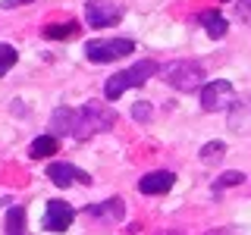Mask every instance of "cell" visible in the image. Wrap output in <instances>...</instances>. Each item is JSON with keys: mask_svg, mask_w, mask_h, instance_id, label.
Here are the masks:
<instances>
[{"mask_svg": "<svg viewBox=\"0 0 251 235\" xmlns=\"http://www.w3.org/2000/svg\"><path fill=\"white\" fill-rule=\"evenodd\" d=\"M160 69H163V66H160L157 60H151V57L132 63L129 69H120V72H113V75L107 78V85H104V97H107V100H116V97H123V94L129 91V88H141V85H145L151 75H157Z\"/></svg>", "mask_w": 251, "mask_h": 235, "instance_id": "1", "label": "cell"}, {"mask_svg": "<svg viewBox=\"0 0 251 235\" xmlns=\"http://www.w3.org/2000/svg\"><path fill=\"white\" fill-rule=\"evenodd\" d=\"M116 125V110L100 104V100H88V104L78 107V119H75V132L73 138L75 141H88L100 132H110Z\"/></svg>", "mask_w": 251, "mask_h": 235, "instance_id": "2", "label": "cell"}, {"mask_svg": "<svg viewBox=\"0 0 251 235\" xmlns=\"http://www.w3.org/2000/svg\"><path fill=\"white\" fill-rule=\"evenodd\" d=\"M160 78L170 85V88L182 91V94H192V91H201L207 85V69H204L201 60H176L170 66L160 69Z\"/></svg>", "mask_w": 251, "mask_h": 235, "instance_id": "3", "label": "cell"}, {"mask_svg": "<svg viewBox=\"0 0 251 235\" xmlns=\"http://www.w3.org/2000/svg\"><path fill=\"white\" fill-rule=\"evenodd\" d=\"M135 50V41L129 38H94L85 44V57L91 63H116Z\"/></svg>", "mask_w": 251, "mask_h": 235, "instance_id": "4", "label": "cell"}, {"mask_svg": "<svg viewBox=\"0 0 251 235\" xmlns=\"http://www.w3.org/2000/svg\"><path fill=\"white\" fill-rule=\"evenodd\" d=\"M198 100H201L204 113H220V110H226L232 104V85L226 82V78H214V82H207L201 88Z\"/></svg>", "mask_w": 251, "mask_h": 235, "instance_id": "5", "label": "cell"}, {"mask_svg": "<svg viewBox=\"0 0 251 235\" xmlns=\"http://www.w3.org/2000/svg\"><path fill=\"white\" fill-rule=\"evenodd\" d=\"M85 19L91 28H113L123 19V10L113 0H88L85 3Z\"/></svg>", "mask_w": 251, "mask_h": 235, "instance_id": "6", "label": "cell"}, {"mask_svg": "<svg viewBox=\"0 0 251 235\" xmlns=\"http://www.w3.org/2000/svg\"><path fill=\"white\" fill-rule=\"evenodd\" d=\"M173 185H176V172H173V169H151L148 176H141V179H138V191H141V194H148V198L167 194Z\"/></svg>", "mask_w": 251, "mask_h": 235, "instance_id": "7", "label": "cell"}, {"mask_svg": "<svg viewBox=\"0 0 251 235\" xmlns=\"http://www.w3.org/2000/svg\"><path fill=\"white\" fill-rule=\"evenodd\" d=\"M73 219H75V210L66 201H50L44 210V229L47 232H66Z\"/></svg>", "mask_w": 251, "mask_h": 235, "instance_id": "8", "label": "cell"}, {"mask_svg": "<svg viewBox=\"0 0 251 235\" xmlns=\"http://www.w3.org/2000/svg\"><path fill=\"white\" fill-rule=\"evenodd\" d=\"M85 213L94 216V219H104V223H123V219H126V201L113 194V198H107L100 204H88Z\"/></svg>", "mask_w": 251, "mask_h": 235, "instance_id": "9", "label": "cell"}, {"mask_svg": "<svg viewBox=\"0 0 251 235\" xmlns=\"http://www.w3.org/2000/svg\"><path fill=\"white\" fill-rule=\"evenodd\" d=\"M47 179H50L57 188H69L75 179H78V182H85V185L91 182V176H85L78 166H73V163H63V160H57V163H50V166H47Z\"/></svg>", "mask_w": 251, "mask_h": 235, "instance_id": "10", "label": "cell"}, {"mask_svg": "<svg viewBox=\"0 0 251 235\" xmlns=\"http://www.w3.org/2000/svg\"><path fill=\"white\" fill-rule=\"evenodd\" d=\"M75 119H78V110H73V107H57L50 113V135H57V138L73 135V132H75Z\"/></svg>", "mask_w": 251, "mask_h": 235, "instance_id": "11", "label": "cell"}, {"mask_svg": "<svg viewBox=\"0 0 251 235\" xmlns=\"http://www.w3.org/2000/svg\"><path fill=\"white\" fill-rule=\"evenodd\" d=\"M198 22L204 25V31H207L214 41H217V38H223L226 31H229V19H226L223 13H217V10H204V13L198 16Z\"/></svg>", "mask_w": 251, "mask_h": 235, "instance_id": "12", "label": "cell"}, {"mask_svg": "<svg viewBox=\"0 0 251 235\" xmlns=\"http://www.w3.org/2000/svg\"><path fill=\"white\" fill-rule=\"evenodd\" d=\"M57 147H60V138L47 132V135H38L35 141H31L28 154L35 157V160H47V157H53V154H57Z\"/></svg>", "mask_w": 251, "mask_h": 235, "instance_id": "13", "label": "cell"}, {"mask_svg": "<svg viewBox=\"0 0 251 235\" xmlns=\"http://www.w3.org/2000/svg\"><path fill=\"white\" fill-rule=\"evenodd\" d=\"M229 125L239 135H248L251 132V104H235L232 113H229Z\"/></svg>", "mask_w": 251, "mask_h": 235, "instance_id": "14", "label": "cell"}, {"mask_svg": "<svg viewBox=\"0 0 251 235\" xmlns=\"http://www.w3.org/2000/svg\"><path fill=\"white\" fill-rule=\"evenodd\" d=\"M3 226H6V235H25V207H19V204L10 207Z\"/></svg>", "mask_w": 251, "mask_h": 235, "instance_id": "15", "label": "cell"}, {"mask_svg": "<svg viewBox=\"0 0 251 235\" xmlns=\"http://www.w3.org/2000/svg\"><path fill=\"white\" fill-rule=\"evenodd\" d=\"M41 35L47 41H63V38H69V35H78V22L69 19V22H60V25H44Z\"/></svg>", "mask_w": 251, "mask_h": 235, "instance_id": "16", "label": "cell"}, {"mask_svg": "<svg viewBox=\"0 0 251 235\" xmlns=\"http://www.w3.org/2000/svg\"><path fill=\"white\" fill-rule=\"evenodd\" d=\"M242 182H245V172H223V176L214 179L210 191L220 194V191H226V188H235V185H242Z\"/></svg>", "mask_w": 251, "mask_h": 235, "instance_id": "17", "label": "cell"}, {"mask_svg": "<svg viewBox=\"0 0 251 235\" xmlns=\"http://www.w3.org/2000/svg\"><path fill=\"white\" fill-rule=\"evenodd\" d=\"M16 60H19V53H16V47L13 44H3L0 41V78H3L10 69L16 66Z\"/></svg>", "mask_w": 251, "mask_h": 235, "instance_id": "18", "label": "cell"}, {"mask_svg": "<svg viewBox=\"0 0 251 235\" xmlns=\"http://www.w3.org/2000/svg\"><path fill=\"white\" fill-rule=\"evenodd\" d=\"M151 116H154V107L148 104V100H138V104L132 107V119L135 122H151Z\"/></svg>", "mask_w": 251, "mask_h": 235, "instance_id": "19", "label": "cell"}, {"mask_svg": "<svg viewBox=\"0 0 251 235\" xmlns=\"http://www.w3.org/2000/svg\"><path fill=\"white\" fill-rule=\"evenodd\" d=\"M223 151H226L223 141H207V144L201 147V160H214V157H220Z\"/></svg>", "mask_w": 251, "mask_h": 235, "instance_id": "20", "label": "cell"}, {"mask_svg": "<svg viewBox=\"0 0 251 235\" xmlns=\"http://www.w3.org/2000/svg\"><path fill=\"white\" fill-rule=\"evenodd\" d=\"M204 235H245L239 229V226H220V229H210V232H204Z\"/></svg>", "mask_w": 251, "mask_h": 235, "instance_id": "21", "label": "cell"}, {"mask_svg": "<svg viewBox=\"0 0 251 235\" xmlns=\"http://www.w3.org/2000/svg\"><path fill=\"white\" fill-rule=\"evenodd\" d=\"M235 6H239V16L245 22H251V0H235Z\"/></svg>", "mask_w": 251, "mask_h": 235, "instance_id": "22", "label": "cell"}, {"mask_svg": "<svg viewBox=\"0 0 251 235\" xmlns=\"http://www.w3.org/2000/svg\"><path fill=\"white\" fill-rule=\"evenodd\" d=\"M25 3H35V0H3V10H16V6H25Z\"/></svg>", "mask_w": 251, "mask_h": 235, "instance_id": "23", "label": "cell"}, {"mask_svg": "<svg viewBox=\"0 0 251 235\" xmlns=\"http://www.w3.org/2000/svg\"><path fill=\"white\" fill-rule=\"evenodd\" d=\"M154 235H185V229H179V226H170V229H160Z\"/></svg>", "mask_w": 251, "mask_h": 235, "instance_id": "24", "label": "cell"}]
</instances>
